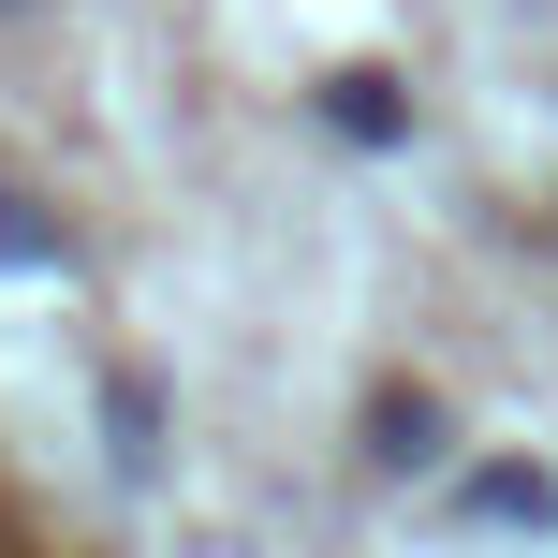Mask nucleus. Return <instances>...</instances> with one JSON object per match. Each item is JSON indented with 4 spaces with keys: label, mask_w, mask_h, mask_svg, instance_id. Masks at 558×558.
Listing matches in <instances>:
<instances>
[{
    "label": "nucleus",
    "mask_w": 558,
    "mask_h": 558,
    "mask_svg": "<svg viewBox=\"0 0 558 558\" xmlns=\"http://www.w3.org/2000/svg\"><path fill=\"white\" fill-rule=\"evenodd\" d=\"M456 514H471V530H558V485H544V471H471Z\"/></svg>",
    "instance_id": "nucleus-1"
},
{
    "label": "nucleus",
    "mask_w": 558,
    "mask_h": 558,
    "mask_svg": "<svg viewBox=\"0 0 558 558\" xmlns=\"http://www.w3.org/2000/svg\"><path fill=\"white\" fill-rule=\"evenodd\" d=\"M441 456V397H367V471H426Z\"/></svg>",
    "instance_id": "nucleus-2"
},
{
    "label": "nucleus",
    "mask_w": 558,
    "mask_h": 558,
    "mask_svg": "<svg viewBox=\"0 0 558 558\" xmlns=\"http://www.w3.org/2000/svg\"><path fill=\"white\" fill-rule=\"evenodd\" d=\"M338 133H353V147H397L412 118H397V88H383V74H338Z\"/></svg>",
    "instance_id": "nucleus-3"
},
{
    "label": "nucleus",
    "mask_w": 558,
    "mask_h": 558,
    "mask_svg": "<svg viewBox=\"0 0 558 558\" xmlns=\"http://www.w3.org/2000/svg\"><path fill=\"white\" fill-rule=\"evenodd\" d=\"M104 426H118V471H147V456H162V397H147V383H118Z\"/></svg>",
    "instance_id": "nucleus-4"
}]
</instances>
